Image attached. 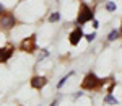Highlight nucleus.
Segmentation results:
<instances>
[{"instance_id": "nucleus-1", "label": "nucleus", "mask_w": 122, "mask_h": 106, "mask_svg": "<svg viewBox=\"0 0 122 106\" xmlns=\"http://www.w3.org/2000/svg\"><path fill=\"white\" fill-rule=\"evenodd\" d=\"M94 15L93 11L90 10V7L86 5V3H81L80 5V11H78V16H76V23L78 25H83L86 21H90V20H93Z\"/></svg>"}, {"instance_id": "nucleus-2", "label": "nucleus", "mask_w": 122, "mask_h": 106, "mask_svg": "<svg viewBox=\"0 0 122 106\" xmlns=\"http://www.w3.org/2000/svg\"><path fill=\"white\" fill-rule=\"evenodd\" d=\"M104 80H101V78H98L94 74H88L86 77H85L83 83H81V87L85 88V90H93V88H98L101 87V83H103Z\"/></svg>"}, {"instance_id": "nucleus-3", "label": "nucleus", "mask_w": 122, "mask_h": 106, "mask_svg": "<svg viewBox=\"0 0 122 106\" xmlns=\"http://www.w3.org/2000/svg\"><path fill=\"white\" fill-rule=\"evenodd\" d=\"M15 23H16V20H15V16H13V15H10V13H7V15H2V20H0L2 28L10 29V28H13V26H15Z\"/></svg>"}, {"instance_id": "nucleus-4", "label": "nucleus", "mask_w": 122, "mask_h": 106, "mask_svg": "<svg viewBox=\"0 0 122 106\" xmlns=\"http://www.w3.org/2000/svg\"><path fill=\"white\" fill-rule=\"evenodd\" d=\"M36 48V38L34 36H29L28 39H25L23 42H21V49L25 51V52H33Z\"/></svg>"}, {"instance_id": "nucleus-5", "label": "nucleus", "mask_w": 122, "mask_h": 106, "mask_svg": "<svg viewBox=\"0 0 122 106\" xmlns=\"http://www.w3.org/2000/svg\"><path fill=\"white\" fill-rule=\"evenodd\" d=\"M83 38V31H81V28L78 26V28H75L72 33H70V36H68V39H70V44H78L80 42V39Z\"/></svg>"}, {"instance_id": "nucleus-6", "label": "nucleus", "mask_w": 122, "mask_h": 106, "mask_svg": "<svg viewBox=\"0 0 122 106\" xmlns=\"http://www.w3.org/2000/svg\"><path fill=\"white\" fill-rule=\"evenodd\" d=\"M46 78L44 77H33L31 78V87L33 88H42L44 85H46Z\"/></svg>"}, {"instance_id": "nucleus-7", "label": "nucleus", "mask_w": 122, "mask_h": 106, "mask_svg": "<svg viewBox=\"0 0 122 106\" xmlns=\"http://www.w3.org/2000/svg\"><path fill=\"white\" fill-rule=\"evenodd\" d=\"M11 54H13V49H11V48H3V49H0V62L8 60V59L11 57Z\"/></svg>"}, {"instance_id": "nucleus-8", "label": "nucleus", "mask_w": 122, "mask_h": 106, "mask_svg": "<svg viewBox=\"0 0 122 106\" xmlns=\"http://www.w3.org/2000/svg\"><path fill=\"white\" fill-rule=\"evenodd\" d=\"M104 101H106V103H109V105H117V100H116V98H114L111 93H107V95H106Z\"/></svg>"}, {"instance_id": "nucleus-9", "label": "nucleus", "mask_w": 122, "mask_h": 106, "mask_svg": "<svg viewBox=\"0 0 122 106\" xmlns=\"http://www.w3.org/2000/svg\"><path fill=\"white\" fill-rule=\"evenodd\" d=\"M119 34H121V31H117V29H114V31H111V33H109V36H107V39H109V41H114V39L117 38Z\"/></svg>"}, {"instance_id": "nucleus-10", "label": "nucleus", "mask_w": 122, "mask_h": 106, "mask_svg": "<svg viewBox=\"0 0 122 106\" xmlns=\"http://www.w3.org/2000/svg\"><path fill=\"white\" fill-rule=\"evenodd\" d=\"M59 20H60V15H59V13H52V15H51V16H49V21H52V23H54V21H59Z\"/></svg>"}, {"instance_id": "nucleus-11", "label": "nucleus", "mask_w": 122, "mask_h": 106, "mask_svg": "<svg viewBox=\"0 0 122 106\" xmlns=\"http://www.w3.org/2000/svg\"><path fill=\"white\" fill-rule=\"evenodd\" d=\"M106 10H107V11H114V10H116V5H114L112 2H107V3H106Z\"/></svg>"}, {"instance_id": "nucleus-12", "label": "nucleus", "mask_w": 122, "mask_h": 106, "mask_svg": "<svg viewBox=\"0 0 122 106\" xmlns=\"http://www.w3.org/2000/svg\"><path fill=\"white\" fill-rule=\"evenodd\" d=\"M70 75H73V72H70V74H68V75H67V77H64V78H62V80H60V82H59V85H57V87H59V88L62 87V85H64V83H65V80H67V78H68V77H70Z\"/></svg>"}, {"instance_id": "nucleus-13", "label": "nucleus", "mask_w": 122, "mask_h": 106, "mask_svg": "<svg viewBox=\"0 0 122 106\" xmlns=\"http://www.w3.org/2000/svg\"><path fill=\"white\" fill-rule=\"evenodd\" d=\"M94 38H96V34H94V33H93V34H88V36H86V39H88V41H93Z\"/></svg>"}, {"instance_id": "nucleus-14", "label": "nucleus", "mask_w": 122, "mask_h": 106, "mask_svg": "<svg viewBox=\"0 0 122 106\" xmlns=\"http://www.w3.org/2000/svg\"><path fill=\"white\" fill-rule=\"evenodd\" d=\"M3 10H5V8H3V5H2V3H0V15H2V13H3Z\"/></svg>"}]
</instances>
